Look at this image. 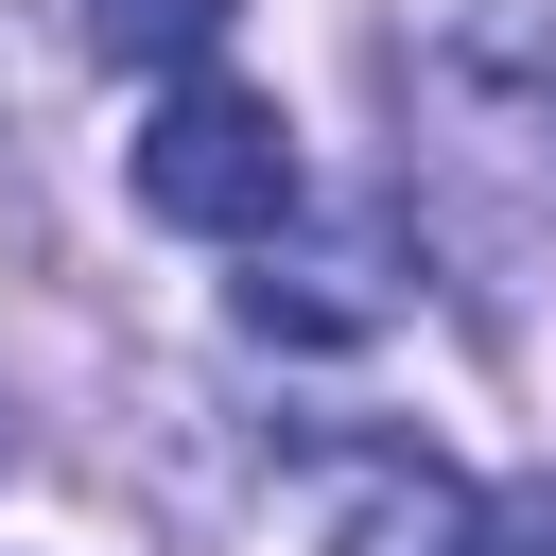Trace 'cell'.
Listing matches in <instances>:
<instances>
[{
	"label": "cell",
	"instance_id": "cell-3",
	"mask_svg": "<svg viewBox=\"0 0 556 556\" xmlns=\"http://www.w3.org/2000/svg\"><path fill=\"white\" fill-rule=\"evenodd\" d=\"M486 486L417 434H330L313 452V556H486Z\"/></svg>",
	"mask_w": 556,
	"mask_h": 556
},
{
	"label": "cell",
	"instance_id": "cell-4",
	"mask_svg": "<svg viewBox=\"0 0 556 556\" xmlns=\"http://www.w3.org/2000/svg\"><path fill=\"white\" fill-rule=\"evenodd\" d=\"M226 17H243V0H87V52H104V70H208Z\"/></svg>",
	"mask_w": 556,
	"mask_h": 556
},
{
	"label": "cell",
	"instance_id": "cell-5",
	"mask_svg": "<svg viewBox=\"0 0 556 556\" xmlns=\"http://www.w3.org/2000/svg\"><path fill=\"white\" fill-rule=\"evenodd\" d=\"M0 469H17V382H0Z\"/></svg>",
	"mask_w": 556,
	"mask_h": 556
},
{
	"label": "cell",
	"instance_id": "cell-2",
	"mask_svg": "<svg viewBox=\"0 0 556 556\" xmlns=\"http://www.w3.org/2000/svg\"><path fill=\"white\" fill-rule=\"evenodd\" d=\"M122 191H139V226H174V243H278L295 226V122L261 104V87H156L139 104V139H122Z\"/></svg>",
	"mask_w": 556,
	"mask_h": 556
},
{
	"label": "cell",
	"instance_id": "cell-1",
	"mask_svg": "<svg viewBox=\"0 0 556 556\" xmlns=\"http://www.w3.org/2000/svg\"><path fill=\"white\" fill-rule=\"evenodd\" d=\"M400 156H417V208L452 261L539 278L556 261V35L504 0H452L400 52Z\"/></svg>",
	"mask_w": 556,
	"mask_h": 556
}]
</instances>
